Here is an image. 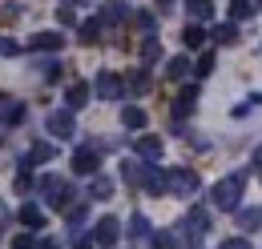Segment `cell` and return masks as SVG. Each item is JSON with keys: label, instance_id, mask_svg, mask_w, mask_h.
Masks as SVG:
<instances>
[{"label": "cell", "instance_id": "cell-4", "mask_svg": "<svg viewBox=\"0 0 262 249\" xmlns=\"http://www.w3.org/2000/svg\"><path fill=\"white\" fill-rule=\"evenodd\" d=\"M206 225H210V217H206V209H190V217L182 221V241L194 249L198 241H202V233H206Z\"/></svg>", "mask_w": 262, "mask_h": 249}, {"label": "cell", "instance_id": "cell-22", "mask_svg": "<svg viewBox=\"0 0 262 249\" xmlns=\"http://www.w3.org/2000/svg\"><path fill=\"white\" fill-rule=\"evenodd\" d=\"M162 57V44H158V36H145V44H141V61H158Z\"/></svg>", "mask_w": 262, "mask_h": 249}, {"label": "cell", "instance_id": "cell-40", "mask_svg": "<svg viewBox=\"0 0 262 249\" xmlns=\"http://www.w3.org/2000/svg\"><path fill=\"white\" fill-rule=\"evenodd\" d=\"M36 249H61L57 241H36Z\"/></svg>", "mask_w": 262, "mask_h": 249}, {"label": "cell", "instance_id": "cell-35", "mask_svg": "<svg viewBox=\"0 0 262 249\" xmlns=\"http://www.w3.org/2000/svg\"><path fill=\"white\" fill-rule=\"evenodd\" d=\"M33 181H29V169H20V177H16V193H29Z\"/></svg>", "mask_w": 262, "mask_h": 249}, {"label": "cell", "instance_id": "cell-34", "mask_svg": "<svg viewBox=\"0 0 262 249\" xmlns=\"http://www.w3.org/2000/svg\"><path fill=\"white\" fill-rule=\"evenodd\" d=\"M12 249H36V241L29 233H16V237H12Z\"/></svg>", "mask_w": 262, "mask_h": 249}, {"label": "cell", "instance_id": "cell-28", "mask_svg": "<svg viewBox=\"0 0 262 249\" xmlns=\"http://www.w3.org/2000/svg\"><path fill=\"white\" fill-rule=\"evenodd\" d=\"M230 12H234V20H246V16L254 12V4H250V0H230Z\"/></svg>", "mask_w": 262, "mask_h": 249}, {"label": "cell", "instance_id": "cell-21", "mask_svg": "<svg viewBox=\"0 0 262 249\" xmlns=\"http://www.w3.org/2000/svg\"><path fill=\"white\" fill-rule=\"evenodd\" d=\"M65 217H69V225H73V229H81V225L89 221V209H85V205H69Z\"/></svg>", "mask_w": 262, "mask_h": 249}, {"label": "cell", "instance_id": "cell-30", "mask_svg": "<svg viewBox=\"0 0 262 249\" xmlns=\"http://www.w3.org/2000/svg\"><path fill=\"white\" fill-rule=\"evenodd\" d=\"M165 72H169L173 81H182V77L190 72V64H186V57H173V61H169V68H165Z\"/></svg>", "mask_w": 262, "mask_h": 249}, {"label": "cell", "instance_id": "cell-37", "mask_svg": "<svg viewBox=\"0 0 262 249\" xmlns=\"http://www.w3.org/2000/svg\"><path fill=\"white\" fill-rule=\"evenodd\" d=\"M222 249H250V241H242V237H230V241H222Z\"/></svg>", "mask_w": 262, "mask_h": 249}, {"label": "cell", "instance_id": "cell-12", "mask_svg": "<svg viewBox=\"0 0 262 249\" xmlns=\"http://www.w3.org/2000/svg\"><path fill=\"white\" fill-rule=\"evenodd\" d=\"M194 105H198V89H182V93H178V101H173V117L194 113Z\"/></svg>", "mask_w": 262, "mask_h": 249}, {"label": "cell", "instance_id": "cell-10", "mask_svg": "<svg viewBox=\"0 0 262 249\" xmlns=\"http://www.w3.org/2000/svg\"><path fill=\"white\" fill-rule=\"evenodd\" d=\"M73 169H77L81 177H93V173H97V153H93V149H77V153H73Z\"/></svg>", "mask_w": 262, "mask_h": 249}, {"label": "cell", "instance_id": "cell-27", "mask_svg": "<svg viewBox=\"0 0 262 249\" xmlns=\"http://www.w3.org/2000/svg\"><path fill=\"white\" fill-rule=\"evenodd\" d=\"M214 40H218V44H234V40H238V29H234V24H218V29H214Z\"/></svg>", "mask_w": 262, "mask_h": 249}, {"label": "cell", "instance_id": "cell-44", "mask_svg": "<svg viewBox=\"0 0 262 249\" xmlns=\"http://www.w3.org/2000/svg\"><path fill=\"white\" fill-rule=\"evenodd\" d=\"M162 4H169V0H162Z\"/></svg>", "mask_w": 262, "mask_h": 249}, {"label": "cell", "instance_id": "cell-26", "mask_svg": "<svg viewBox=\"0 0 262 249\" xmlns=\"http://www.w3.org/2000/svg\"><path fill=\"white\" fill-rule=\"evenodd\" d=\"M238 225H242V229H258V225H262V209H246V213H238Z\"/></svg>", "mask_w": 262, "mask_h": 249}, {"label": "cell", "instance_id": "cell-2", "mask_svg": "<svg viewBox=\"0 0 262 249\" xmlns=\"http://www.w3.org/2000/svg\"><path fill=\"white\" fill-rule=\"evenodd\" d=\"M242 189H246L242 177H226V181H218V185H214V205H218V209H238Z\"/></svg>", "mask_w": 262, "mask_h": 249}, {"label": "cell", "instance_id": "cell-20", "mask_svg": "<svg viewBox=\"0 0 262 249\" xmlns=\"http://www.w3.org/2000/svg\"><path fill=\"white\" fill-rule=\"evenodd\" d=\"M182 40H186V48H202V40H206V32H202V24H186V32H182Z\"/></svg>", "mask_w": 262, "mask_h": 249}, {"label": "cell", "instance_id": "cell-6", "mask_svg": "<svg viewBox=\"0 0 262 249\" xmlns=\"http://www.w3.org/2000/svg\"><path fill=\"white\" fill-rule=\"evenodd\" d=\"M117 237H121V221H117V217H101V221H97V229H93V245L109 249Z\"/></svg>", "mask_w": 262, "mask_h": 249}, {"label": "cell", "instance_id": "cell-15", "mask_svg": "<svg viewBox=\"0 0 262 249\" xmlns=\"http://www.w3.org/2000/svg\"><path fill=\"white\" fill-rule=\"evenodd\" d=\"M16 221L29 225V229H40V225H45V213H40L36 205H20V209H16Z\"/></svg>", "mask_w": 262, "mask_h": 249}, {"label": "cell", "instance_id": "cell-14", "mask_svg": "<svg viewBox=\"0 0 262 249\" xmlns=\"http://www.w3.org/2000/svg\"><path fill=\"white\" fill-rule=\"evenodd\" d=\"M113 193V177H101V173H93V181H89V197L93 201H105Z\"/></svg>", "mask_w": 262, "mask_h": 249}, {"label": "cell", "instance_id": "cell-41", "mask_svg": "<svg viewBox=\"0 0 262 249\" xmlns=\"http://www.w3.org/2000/svg\"><path fill=\"white\" fill-rule=\"evenodd\" d=\"M254 169H262V145L254 149Z\"/></svg>", "mask_w": 262, "mask_h": 249}, {"label": "cell", "instance_id": "cell-25", "mask_svg": "<svg viewBox=\"0 0 262 249\" xmlns=\"http://www.w3.org/2000/svg\"><path fill=\"white\" fill-rule=\"evenodd\" d=\"M125 16H129L125 4H105V8H101V20H125Z\"/></svg>", "mask_w": 262, "mask_h": 249}, {"label": "cell", "instance_id": "cell-38", "mask_svg": "<svg viewBox=\"0 0 262 249\" xmlns=\"http://www.w3.org/2000/svg\"><path fill=\"white\" fill-rule=\"evenodd\" d=\"M57 20H61V24H73V20H77V12H73V8H61V12H57Z\"/></svg>", "mask_w": 262, "mask_h": 249}, {"label": "cell", "instance_id": "cell-13", "mask_svg": "<svg viewBox=\"0 0 262 249\" xmlns=\"http://www.w3.org/2000/svg\"><path fill=\"white\" fill-rule=\"evenodd\" d=\"M29 44H33V48H40V53H45V48H49V53H57V48L65 44V36H57V32H36Z\"/></svg>", "mask_w": 262, "mask_h": 249}, {"label": "cell", "instance_id": "cell-5", "mask_svg": "<svg viewBox=\"0 0 262 249\" xmlns=\"http://www.w3.org/2000/svg\"><path fill=\"white\" fill-rule=\"evenodd\" d=\"M165 189H169V193H182V197H190V193L198 189V173H194V169H173V173L165 177Z\"/></svg>", "mask_w": 262, "mask_h": 249}, {"label": "cell", "instance_id": "cell-9", "mask_svg": "<svg viewBox=\"0 0 262 249\" xmlns=\"http://www.w3.org/2000/svg\"><path fill=\"white\" fill-rule=\"evenodd\" d=\"M97 96H101V101H117V96H121V77L101 72V77H97Z\"/></svg>", "mask_w": 262, "mask_h": 249}, {"label": "cell", "instance_id": "cell-24", "mask_svg": "<svg viewBox=\"0 0 262 249\" xmlns=\"http://www.w3.org/2000/svg\"><path fill=\"white\" fill-rule=\"evenodd\" d=\"M36 68H40V77H45L49 85H53V81H61V61H40Z\"/></svg>", "mask_w": 262, "mask_h": 249}, {"label": "cell", "instance_id": "cell-23", "mask_svg": "<svg viewBox=\"0 0 262 249\" xmlns=\"http://www.w3.org/2000/svg\"><path fill=\"white\" fill-rule=\"evenodd\" d=\"M81 40H85V44H97L101 40V20H85V24H81Z\"/></svg>", "mask_w": 262, "mask_h": 249}, {"label": "cell", "instance_id": "cell-29", "mask_svg": "<svg viewBox=\"0 0 262 249\" xmlns=\"http://www.w3.org/2000/svg\"><path fill=\"white\" fill-rule=\"evenodd\" d=\"M145 233H149V221L141 217V213H133L129 217V237H145Z\"/></svg>", "mask_w": 262, "mask_h": 249}, {"label": "cell", "instance_id": "cell-16", "mask_svg": "<svg viewBox=\"0 0 262 249\" xmlns=\"http://www.w3.org/2000/svg\"><path fill=\"white\" fill-rule=\"evenodd\" d=\"M137 157L158 161V157H162V141H158V137H137Z\"/></svg>", "mask_w": 262, "mask_h": 249}, {"label": "cell", "instance_id": "cell-11", "mask_svg": "<svg viewBox=\"0 0 262 249\" xmlns=\"http://www.w3.org/2000/svg\"><path fill=\"white\" fill-rule=\"evenodd\" d=\"M65 101H69V109H81V105L89 101V85H85V81H73L65 89Z\"/></svg>", "mask_w": 262, "mask_h": 249}, {"label": "cell", "instance_id": "cell-7", "mask_svg": "<svg viewBox=\"0 0 262 249\" xmlns=\"http://www.w3.org/2000/svg\"><path fill=\"white\" fill-rule=\"evenodd\" d=\"M20 121H25V105H20V101H12V96H0V129L20 124Z\"/></svg>", "mask_w": 262, "mask_h": 249}, {"label": "cell", "instance_id": "cell-32", "mask_svg": "<svg viewBox=\"0 0 262 249\" xmlns=\"http://www.w3.org/2000/svg\"><path fill=\"white\" fill-rule=\"evenodd\" d=\"M173 245H178L173 233H158V237H154V249H173Z\"/></svg>", "mask_w": 262, "mask_h": 249}, {"label": "cell", "instance_id": "cell-8", "mask_svg": "<svg viewBox=\"0 0 262 249\" xmlns=\"http://www.w3.org/2000/svg\"><path fill=\"white\" fill-rule=\"evenodd\" d=\"M57 157V149L49 145V141H36L33 149H29V157L20 161V169H33V165H45V161H53Z\"/></svg>", "mask_w": 262, "mask_h": 249}, {"label": "cell", "instance_id": "cell-1", "mask_svg": "<svg viewBox=\"0 0 262 249\" xmlns=\"http://www.w3.org/2000/svg\"><path fill=\"white\" fill-rule=\"evenodd\" d=\"M36 189L45 193V201H49L53 209H69V201H73V189H69L61 177H53V173H49V177H40V185H36Z\"/></svg>", "mask_w": 262, "mask_h": 249}, {"label": "cell", "instance_id": "cell-39", "mask_svg": "<svg viewBox=\"0 0 262 249\" xmlns=\"http://www.w3.org/2000/svg\"><path fill=\"white\" fill-rule=\"evenodd\" d=\"M4 225H8V205L0 201V241H4Z\"/></svg>", "mask_w": 262, "mask_h": 249}, {"label": "cell", "instance_id": "cell-18", "mask_svg": "<svg viewBox=\"0 0 262 249\" xmlns=\"http://www.w3.org/2000/svg\"><path fill=\"white\" fill-rule=\"evenodd\" d=\"M121 124H125V129H145V109L125 105V109H121Z\"/></svg>", "mask_w": 262, "mask_h": 249}, {"label": "cell", "instance_id": "cell-3", "mask_svg": "<svg viewBox=\"0 0 262 249\" xmlns=\"http://www.w3.org/2000/svg\"><path fill=\"white\" fill-rule=\"evenodd\" d=\"M45 133H53L57 141H69V137L77 133V124H73V113H69V109H53V113L45 117Z\"/></svg>", "mask_w": 262, "mask_h": 249}, {"label": "cell", "instance_id": "cell-19", "mask_svg": "<svg viewBox=\"0 0 262 249\" xmlns=\"http://www.w3.org/2000/svg\"><path fill=\"white\" fill-rule=\"evenodd\" d=\"M186 8H190L194 20H210L214 16V0H186Z\"/></svg>", "mask_w": 262, "mask_h": 249}, {"label": "cell", "instance_id": "cell-33", "mask_svg": "<svg viewBox=\"0 0 262 249\" xmlns=\"http://www.w3.org/2000/svg\"><path fill=\"white\" fill-rule=\"evenodd\" d=\"M214 72V53H206L202 61H198V77H210Z\"/></svg>", "mask_w": 262, "mask_h": 249}, {"label": "cell", "instance_id": "cell-36", "mask_svg": "<svg viewBox=\"0 0 262 249\" xmlns=\"http://www.w3.org/2000/svg\"><path fill=\"white\" fill-rule=\"evenodd\" d=\"M0 57H16V44H12V40H4V36H0Z\"/></svg>", "mask_w": 262, "mask_h": 249}, {"label": "cell", "instance_id": "cell-17", "mask_svg": "<svg viewBox=\"0 0 262 249\" xmlns=\"http://www.w3.org/2000/svg\"><path fill=\"white\" fill-rule=\"evenodd\" d=\"M141 185L149 189L154 197H162V193H165V177H162V173H158V169H154V165H149V169L141 173Z\"/></svg>", "mask_w": 262, "mask_h": 249}, {"label": "cell", "instance_id": "cell-43", "mask_svg": "<svg viewBox=\"0 0 262 249\" xmlns=\"http://www.w3.org/2000/svg\"><path fill=\"white\" fill-rule=\"evenodd\" d=\"M73 4H85V0H73Z\"/></svg>", "mask_w": 262, "mask_h": 249}, {"label": "cell", "instance_id": "cell-42", "mask_svg": "<svg viewBox=\"0 0 262 249\" xmlns=\"http://www.w3.org/2000/svg\"><path fill=\"white\" fill-rule=\"evenodd\" d=\"M73 249H93V241H77V245H73Z\"/></svg>", "mask_w": 262, "mask_h": 249}, {"label": "cell", "instance_id": "cell-31", "mask_svg": "<svg viewBox=\"0 0 262 249\" xmlns=\"http://www.w3.org/2000/svg\"><path fill=\"white\" fill-rule=\"evenodd\" d=\"M133 93H149V72H133Z\"/></svg>", "mask_w": 262, "mask_h": 249}]
</instances>
